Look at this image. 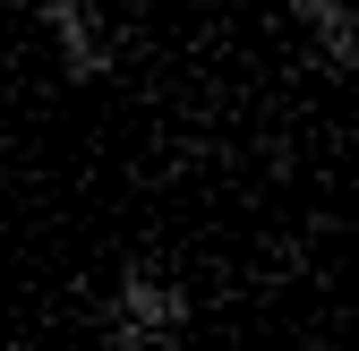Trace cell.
Segmentation results:
<instances>
[{"instance_id": "obj_1", "label": "cell", "mask_w": 359, "mask_h": 351, "mask_svg": "<svg viewBox=\"0 0 359 351\" xmlns=\"http://www.w3.org/2000/svg\"><path fill=\"white\" fill-rule=\"evenodd\" d=\"M189 326H197V300H189V283H180V274L128 257V266L103 283V309H95L103 351H171Z\"/></svg>"}, {"instance_id": "obj_2", "label": "cell", "mask_w": 359, "mask_h": 351, "mask_svg": "<svg viewBox=\"0 0 359 351\" xmlns=\"http://www.w3.org/2000/svg\"><path fill=\"white\" fill-rule=\"evenodd\" d=\"M34 26H43V43H52V60H60V77H69V86H103V77L120 69L111 18L95 9V0H43Z\"/></svg>"}, {"instance_id": "obj_3", "label": "cell", "mask_w": 359, "mask_h": 351, "mask_svg": "<svg viewBox=\"0 0 359 351\" xmlns=\"http://www.w3.org/2000/svg\"><path fill=\"white\" fill-rule=\"evenodd\" d=\"M291 26L308 34V52L334 77H359V9L351 0H291Z\"/></svg>"}]
</instances>
